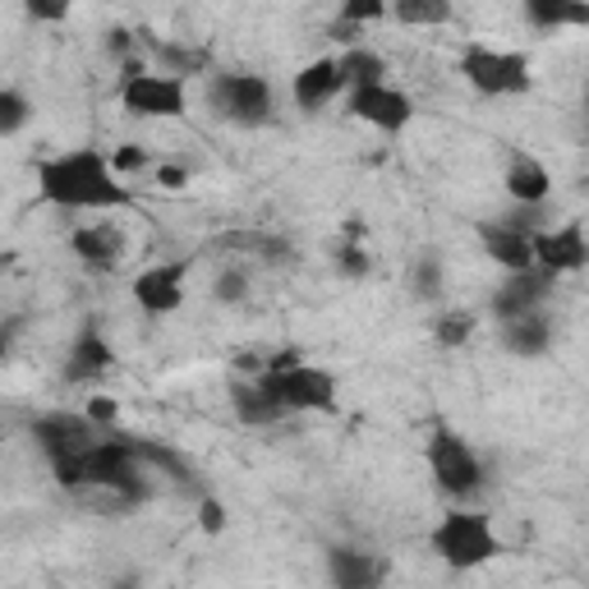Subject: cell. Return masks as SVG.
Masks as SVG:
<instances>
[{
  "label": "cell",
  "instance_id": "8",
  "mask_svg": "<svg viewBox=\"0 0 589 589\" xmlns=\"http://www.w3.org/2000/svg\"><path fill=\"white\" fill-rule=\"evenodd\" d=\"M32 433H38V446L51 457V465L75 461V457L88 452V446H97V433H92L88 414H47V420H38Z\"/></svg>",
  "mask_w": 589,
  "mask_h": 589
},
{
  "label": "cell",
  "instance_id": "30",
  "mask_svg": "<svg viewBox=\"0 0 589 589\" xmlns=\"http://www.w3.org/2000/svg\"><path fill=\"white\" fill-rule=\"evenodd\" d=\"M387 14V6H383V0H345V6H341V23H369V19H383Z\"/></svg>",
  "mask_w": 589,
  "mask_h": 589
},
{
  "label": "cell",
  "instance_id": "39",
  "mask_svg": "<svg viewBox=\"0 0 589 589\" xmlns=\"http://www.w3.org/2000/svg\"><path fill=\"white\" fill-rule=\"evenodd\" d=\"M10 341H14V323H10V327H0V360H6V351H10Z\"/></svg>",
  "mask_w": 589,
  "mask_h": 589
},
{
  "label": "cell",
  "instance_id": "19",
  "mask_svg": "<svg viewBox=\"0 0 589 589\" xmlns=\"http://www.w3.org/2000/svg\"><path fill=\"white\" fill-rule=\"evenodd\" d=\"M107 369H116L111 345L101 341L92 327H84V336L75 341V351H69V360H65V377H69V383H88V377L107 373Z\"/></svg>",
  "mask_w": 589,
  "mask_h": 589
},
{
  "label": "cell",
  "instance_id": "1",
  "mask_svg": "<svg viewBox=\"0 0 589 589\" xmlns=\"http://www.w3.org/2000/svg\"><path fill=\"white\" fill-rule=\"evenodd\" d=\"M38 185L42 198L60 207H125L129 194L111 180V166L92 148H75L65 157H51L38 166Z\"/></svg>",
  "mask_w": 589,
  "mask_h": 589
},
{
  "label": "cell",
  "instance_id": "13",
  "mask_svg": "<svg viewBox=\"0 0 589 589\" xmlns=\"http://www.w3.org/2000/svg\"><path fill=\"white\" fill-rule=\"evenodd\" d=\"M134 300L144 304L148 314H170V308H180V300H185V263H166V267L138 272Z\"/></svg>",
  "mask_w": 589,
  "mask_h": 589
},
{
  "label": "cell",
  "instance_id": "10",
  "mask_svg": "<svg viewBox=\"0 0 589 589\" xmlns=\"http://www.w3.org/2000/svg\"><path fill=\"white\" fill-rule=\"evenodd\" d=\"M351 116L377 125L383 134H401V129L410 125L414 107H410L405 92H396V88H387V84H377V88H355V92H351Z\"/></svg>",
  "mask_w": 589,
  "mask_h": 589
},
{
  "label": "cell",
  "instance_id": "14",
  "mask_svg": "<svg viewBox=\"0 0 589 589\" xmlns=\"http://www.w3.org/2000/svg\"><path fill=\"white\" fill-rule=\"evenodd\" d=\"M341 88H345V79H341V65H336L332 56H323V60H314V65H304L300 75H295V101H300L304 111L327 107V101H332Z\"/></svg>",
  "mask_w": 589,
  "mask_h": 589
},
{
  "label": "cell",
  "instance_id": "4",
  "mask_svg": "<svg viewBox=\"0 0 589 589\" xmlns=\"http://www.w3.org/2000/svg\"><path fill=\"white\" fill-rule=\"evenodd\" d=\"M461 75L489 97L526 92L530 88V60L521 51H489V47H465Z\"/></svg>",
  "mask_w": 589,
  "mask_h": 589
},
{
  "label": "cell",
  "instance_id": "36",
  "mask_svg": "<svg viewBox=\"0 0 589 589\" xmlns=\"http://www.w3.org/2000/svg\"><path fill=\"white\" fill-rule=\"evenodd\" d=\"M157 185L161 189H185L189 185V170L185 166H157Z\"/></svg>",
  "mask_w": 589,
  "mask_h": 589
},
{
  "label": "cell",
  "instance_id": "9",
  "mask_svg": "<svg viewBox=\"0 0 589 589\" xmlns=\"http://www.w3.org/2000/svg\"><path fill=\"white\" fill-rule=\"evenodd\" d=\"M530 249H534V267H543L548 276L576 272V267H585V258H589L580 222H567L562 230H539V235H530Z\"/></svg>",
  "mask_w": 589,
  "mask_h": 589
},
{
  "label": "cell",
  "instance_id": "26",
  "mask_svg": "<svg viewBox=\"0 0 589 589\" xmlns=\"http://www.w3.org/2000/svg\"><path fill=\"white\" fill-rule=\"evenodd\" d=\"M161 65L170 69V75H198V69H207V51L198 47H176V42H161L157 47Z\"/></svg>",
  "mask_w": 589,
  "mask_h": 589
},
{
  "label": "cell",
  "instance_id": "23",
  "mask_svg": "<svg viewBox=\"0 0 589 589\" xmlns=\"http://www.w3.org/2000/svg\"><path fill=\"white\" fill-rule=\"evenodd\" d=\"M125 442H129L134 461H148V465H157V470H166V474H176L180 483H194V470H189V461H185L180 452H170L166 442H144V438H125Z\"/></svg>",
  "mask_w": 589,
  "mask_h": 589
},
{
  "label": "cell",
  "instance_id": "35",
  "mask_svg": "<svg viewBox=\"0 0 589 589\" xmlns=\"http://www.w3.org/2000/svg\"><path fill=\"white\" fill-rule=\"evenodd\" d=\"M116 414H120V405L111 396H92L88 401V420L92 424H116Z\"/></svg>",
  "mask_w": 589,
  "mask_h": 589
},
{
  "label": "cell",
  "instance_id": "3",
  "mask_svg": "<svg viewBox=\"0 0 589 589\" xmlns=\"http://www.w3.org/2000/svg\"><path fill=\"white\" fill-rule=\"evenodd\" d=\"M433 548L442 552V562L457 567V571L483 567V562H493L502 552L493 526L483 521V516H474V511H452V516H446V521L433 530Z\"/></svg>",
  "mask_w": 589,
  "mask_h": 589
},
{
  "label": "cell",
  "instance_id": "33",
  "mask_svg": "<svg viewBox=\"0 0 589 589\" xmlns=\"http://www.w3.org/2000/svg\"><path fill=\"white\" fill-rule=\"evenodd\" d=\"M336 258H341V272H345V276H369V267H373L369 249H360V245H345Z\"/></svg>",
  "mask_w": 589,
  "mask_h": 589
},
{
  "label": "cell",
  "instance_id": "37",
  "mask_svg": "<svg viewBox=\"0 0 589 589\" xmlns=\"http://www.w3.org/2000/svg\"><path fill=\"white\" fill-rule=\"evenodd\" d=\"M129 47H134L129 28H111V32H107V51H111V56H129Z\"/></svg>",
  "mask_w": 589,
  "mask_h": 589
},
{
  "label": "cell",
  "instance_id": "17",
  "mask_svg": "<svg viewBox=\"0 0 589 589\" xmlns=\"http://www.w3.org/2000/svg\"><path fill=\"white\" fill-rule=\"evenodd\" d=\"M327 571L336 589H377V580H383V567L373 562V552H360V548H332Z\"/></svg>",
  "mask_w": 589,
  "mask_h": 589
},
{
  "label": "cell",
  "instance_id": "25",
  "mask_svg": "<svg viewBox=\"0 0 589 589\" xmlns=\"http://www.w3.org/2000/svg\"><path fill=\"white\" fill-rule=\"evenodd\" d=\"M392 14L401 23H446L452 19V6H446V0H401Z\"/></svg>",
  "mask_w": 589,
  "mask_h": 589
},
{
  "label": "cell",
  "instance_id": "15",
  "mask_svg": "<svg viewBox=\"0 0 589 589\" xmlns=\"http://www.w3.org/2000/svg\"><path fill=\"white\" fill-rule=\"evenodd\" d=\"M479 235H483V249H489V258L502 263L507 272H530V267H534L530 235L511 230V226H502V222H483Z\"/></svg>",
  "mask_w": 589,
  "mask_h": 589
},
{
  "label": "cell",
  "instance_id": "27",
  "mask_svg": "<svg viewBox=\"0 0 589 589\" xmlns=\"http://www.w3.org/2000/svg\"><path fill=\"white\" fill-rule=\"evenodd\" d=\"M23 125H28V101L19 92H10V88H0V138L19 134Z\"/></svg>",
  "mask_w": 589,
  "mask_h": 589
},
{
  "label": "cell",
  "instance_id": "7",
  "mask_svg": "<svg viewBox=\"0 0 589 589\" xmlns=\"http://www.w3.org/2000/svg\"><path fill=\"white\" fill-rule=\"evenodd\" d=\"M429 465H433V479H438V489L442 493H452V498H465L479 489V461L474 452L457 438V433H433L429 442Z\"/></svg>",
  "mask_w": 589,
  "mask_h": 589
},
{
  "label": "cell",
  "instance_id": "28",
  "mask_svg": "<svg viewBox=\"0 0 589 589\" xmlns=\"http://www.w3.org/2000/svg\"><path fill=\"white\" fill-rule=\"evenodd\" d=\"M470 332H474V318H470V314H446V318L433 327V341H438V345H465Z\"/></svg>",
  "mask_w": 589,
  "mask_h": 589
},
{
  "label": "cell",
  "instance_id": "6",
  "mask_svg": "<svg viewBox=\"0 0 589 589\" xmlns=\"http://www.w3.org/2000/svg\"><path fill=\"white\" fill-rule=\"evenodd\" d=\"M120 101L129 116H153V120H170V116H185V84L170 79V75H134L120 88Z\"/></svg>",
  "mask_w": 589,
  "mask_h": 589
},
{
  "label": "cell",
  "instance_id": "11",
  "mask_svg": "<svg viewBox=\"0 0 589 589\" xmlns=\"http://www.w3.org/2000/svg\"><path fill=\"white\" fill-rule=\"evenodd\" d=\"M552 282L558 276H548L543 267H530V272H511V282L493 295V308H498V318L511 323V318H526V314H539L543 300L552 295Z\"/></svg>",
  "mask_w": 589,
  "mask_h": 589
},
{
  "label": "cell",
  "instance_id": "40",
  "mask_svg": "<svg viewBox=\"0 0 589 589\" xmlns=\"http://www.w3.org/2000/svg\"><path fill=\"white\" fill-rule=\"evenodd\" d=\"M111 589H138V580H134V576H125V580H116Z\"/></svg>",
  "mask_w": 589,
  "mask_h": 589
},
{
  "label": "cell",
  "instance_id": "12",
  "mask_svg": "<svg viewBox=\"0 0 589 589\" xmlns=\"http://www.w3.org/2000/svg\"><path fill=\"white\" fill-rule=\"evenodd\" d=\"M263 387H267V383H263ZM272 392L282 396V405H286V410H332V401H336V383H332V373L308 369V364H300L291 377H282V383H276Z\"/></svg>",
  "mask_w": 589,
  "mask_h": 589
},
{
  "label": "cell",
  "instance_id": "2",
  "mask_svg": "<svg viewBox=\"0 0 589 589\" xmlns=\"http://www.w3.org/2000/svg\"><path fill=\"white\" fill-rule=\"evenodd\" d=\"M56 479L65 483V489H88V483H92V489H111L129 507L148 498V483H144V474H138V461H134V452H129L125 438H107V442L88 446L84 457L60 461L56 465Z\"/></svg>",
  "mask_w": 589,
  "mask_h": 589
},
{
  "label": "cell",
  "instance_id": "21",
  "mask_svg": "<svg viewBox=\"0 0 589 589\" xmlns=\"http://www.w3.org/2000/svg\"><path fill=\"white\" fill-rule=\"evenodd\" d=\"M548 341H552V327H548V318L543 314H526V318H511L507 327H502V345L511 355H543L548 351Z\"/></svg>",
  "mask_w": 589,
  "mask_h": 589
},
{
  "label": "cell",
  "instance_id": "5",
  "mask_svg": "<svg viewBox=\"0 0 589 589\" xmlns=\"http://www.w3.org/2000/svg\"><path fill=\"white\" fill-rule=\"evenodd\" d=\"M207 101L235 125H263L272 116V88L258 75H217L207 84Z\"/></svg>",
  "mask_w": 589,
  "mask_h": 589
},
{
  "label": "cell",
  "instance_id": "31",
  "mask_svg": "<svg viewBox=\"0 0 589 589\" xmlns=\"http://www.w3.org/2000/svg\"><path fill=\"white\" fill-rule=\"evenodd\" d=\"M144 166H148V153L138 148V144H125V148L111 153V170H116V176H129V170H144Z\"/></svg>",
  "mask_w": 589,
  "mask_h": 589
},
{
  "label": "cell",
  "instance_id": "22",
  "mask_svg": "<svg viewBox=\"0 0 589 589\" xmlns=\"http://www.w3.org/2000/svg\"><path fill=\"white\" fill-rule=\"evenodd\" d=\"M336 65H341V79L355 84V88H377V84H383V75H387V60L377 56V51H360V47H351Z\"/></svg>",
  "mask_w": 589,
  "mask_h": 589
},
{
  "label": "cell",
  "instance_id": "38",
  "mask_svg": "<svg viewBox=\"0 0 589 589\" xmlns=\"http://www.w3.org/2000/svg\"><path fill=\"white\" fill-rule=\"evenodd\" d=\"M28 19H65V6H38V0H32Z\"/></svg>",
  "mask_w": 589,
  "mask_h": 589
},
{
  "label": "cell",
  "instance_id": "16",
  "mask_svg": "<svg viewBox=\"0 0 589 589\" xmlns=\"http://www.w3.org/2000/svg\"><path fill=\"white\" fill-rule=\"evenodd\" d=\"M75 254L92 267V272H116L125 263V235L116 226H88L75 230Z\"/></svg>",
  "mask_w": 589,
  "mask_h": 589
},
{
  "label": "cell",
  "instance_id": "29",
  "mask_svg": "<svg viewBox=\"0 0 589 589\" xmlns=\"http://www.w3.org/2000/svg\"><path fill=\"white\" fill-rule=\"evenodd\" d=\"M414 291H420V300L442 295V263L438 258H420V267H414Z\"/></svg>",
  "mask_w": 589,
  "mask_h": 589
},
{
  "label": "cell",
  "instance_id": "24",
  "mask_svg": "<svg viewBox=\"0 0 589 589\" xmlns=\"http://www.w3.org/2000/svg\"><path fill=\"white\" fill-rule=\"evenodd\" d=\"M526 14H530V23H539V28L589 23V6H567V0H530Z\"/></svg>",
  "mask_w": 589,
  "mask_h": 589
},
{
  "label": "cell",
  "instance_id": "20",
  "mask_svg": "<svg viewBox=\"0 0 589 589\" xmlns=\"http://www.w3.org/2000/svg\"><path fill=\"white\" fill-rule=\"evenodd\" d=\"M552 180H548V170L534 161V157H511L507 166V194L521 203V207H539L548 198Z\"/></svg>",
  "mask_w": 589,
  "mask_h": 589
},
{
  "label": "cell",
  "instance_id": "18",
  "mask_svg": "<svg viewBox=\"0 0 589 589\" xmlns=\"http://www.w3.org/2000/svg\"><path fill=\"white\" fill-rule=\"evenodd\" d=\"M230 401H235V414L245 424H276V420H286V405H282V396H276L272 387H263V383H235L230 387Z\"/></svg>",
  "mask_w": 589,
  "mask_h": 589
},
{
  "label": "cell",
  "instance_id": "32",
  "mask_svg": "<svg viewBox=\"0 0 589 589\" xmlns=\"http://www.w3.org/2000/svg\"><path fill=\"white\" fill-rule=\"evenodd\" d=\"M217 300H226V304H235V300H245V272H235V267H226L222 276H217Z\"/></svg>",
  "mask_w": 589,
  "mask_h": 589
},
{
  "label": "cell",
  "instance_id": "34",
  "mask_svg": "<svg viewBox=\"0 0 589 589\" xmlns=\"http://www.w3.org/2000/svg\"><path fill=\"white\" fill-rule=\"evenodd\" d=\"M198 526H203L207 534H222V530H226V507H222L217 498H203V507H198Z\"/></svg>",
  "mask_w": 589,
  "mask_h": 589
}]
</instances>
